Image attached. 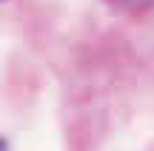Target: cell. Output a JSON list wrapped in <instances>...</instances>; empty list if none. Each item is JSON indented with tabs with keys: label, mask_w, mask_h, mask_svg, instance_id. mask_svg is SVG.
<instances>
[{
	"label": "cell",
	"mask_w": 154,
	"mask_h": 151,
	"mask_svg": "<svg viewBox=\"0 0 154 151\" xmlns=\"http://www.w3.org/2000/svg\"><path fill=\"white\" fill-rule=\"evenodd\" d=\"M0 151H9V146H6V140H0Z\"/></svg>",
	"instance_id": "obj_2"
},
{
	"label": "cell",
	"mask_w": 154,
	"mask_h": 151,
	"mask_svg": "<svg viewBox=\"0 0 154 151\" xmlns=\"http://www.w3.org/2000/svg\"><path fill=\"white\" fill-rule=\"evenodd\" d=\"M111 3H120L126 9H143V6H151L154 0H111Z\"/></svg>",
	"instance_id": "obj_1"
}]
</instances>
